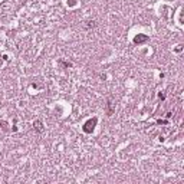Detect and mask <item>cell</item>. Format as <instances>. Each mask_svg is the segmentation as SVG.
<instances>
[{
    "mask_svg": "<svg viewBox=\"0 0 184 184\" xmlns=\"http://www.w3.org/2000/svg\"><path fill=\"white\" fill-rule=\"evenodd\" d=\"M95 125H97V118L94 119H89L88 122H85V125H84V131L87 132V134H91L94 128H95Z\"/></svg>",
    "mask_w": 184,
    "mask_h": 184,
    "instance_id": "obj_1",
    "label": "cell"
},
{
    "mask_svg": "<svg viewBox=\"0 0 184 184\" xmlns=\"http://www.w3.org/2000/svg\"><path fill=\"white\" fill-rule=\"evenodd\" d=\"M114 112H115V102H114L112 98H108L107 99V114H108V117H111Z\"/></svg>",
    "mask_w": 184,
    "mask_h": 184,
    "instance_id": "obj_2",
    "label": "cell"
},
{
    "mask_svg": "<svg viewBox=\"0 0 184 184\" xmlns=\"http://www.w3.org/2000/svg\"><path fill=\"white\" fill-rule=\"evenodd\" d=\"M33 128H35V131H38V132H43V122L40 119H36L33 122Z\"/></svg>",
    "mask_w": 184,
    "mask_h": 184,
    "instance_id": "obj_3",
    "label": "cell"
},
{
    "mask_svg": "<svg viewBox=\"0 0 184 184\" xmlns=\"http://www.w3.org/2000/svg\"><path fill=\"white\" fill-rule=\"evenodd\" d=\"M145 40H148V36H145V35H138V36L134 39V43H141V42H145Z\"/></svg>",
    "mask_w": 184,
    "mask_h": 184,
    "instance_id": "obj_4",
    "label": "cell"
},
{
    "mask_svg": "<svg viewBox=\"0 0 184 184\" xmlns=\"http://www.w3.org/2000/svg\"><path fill=\"white\" fill-rule=\"evenodd\" d=\"M85 23H88V25H84V29H92V27L97 26V22H95V20H88V22H85Z\"/></svg>",
    "mask_w": 184,
    "mask_h": 184,
    "instance_id": "obj_5",
    "label": "cell"
}]
</instances>
